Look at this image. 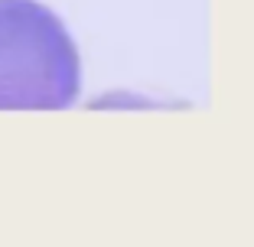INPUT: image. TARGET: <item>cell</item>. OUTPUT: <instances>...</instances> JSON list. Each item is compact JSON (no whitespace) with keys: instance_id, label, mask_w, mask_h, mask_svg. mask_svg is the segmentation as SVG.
Returning <instances> with one entry per match:
<instances>
[{"instance_id":"cell-1","label":"cell","mask_w":254,"mask_h":247,"mask_svg":"<svg viewBox=\"0 0 254 247\" xmlns=\"http://www.w3.org/2000/svg\"><path fill=\"white\" fill-rule=\"evenodd\" d=\"M82 91L72 33L39 0H0V111H62Z\"/></svg>"}]
</instances>
